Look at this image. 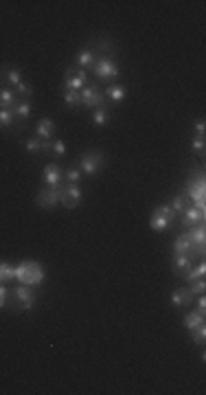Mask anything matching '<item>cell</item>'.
Here are the masks:
<instances>
[{
	"label": "cell",
	"instance_id": "5bb4252c",
	"mask_svg": "<svg viewBox=\"0 0 206 395\" xmlns=\"http://www.w3.org/2000/svg\"><path fill=\"white\" fill-rule=\"evenodd\" d=\"M55 123L53 119H40L38 121V126H35V134H38V138H42V141H53V136H55Z\"/></svg>",
	"mask_w": 206,
	"mask_h": 395
},
{
	"label": "cell",
	"instance_id": "d4e9b609",
	"mask_svg": "<svg viewBox=\"0 0 206 395\" xmlns=\"http://www.w3.org/2000/svg\"><path fill=\"white\" fill-rule=\"evenodd\" d=\"M64 104L68 108H72V110L79 108V106H82V94H79L77 90H66L64 92Z\"/></svg>",
	"mask_w": 206,
	"mask_h": 395
},
{
	"label": "cell",
	"instance_id": "4316f807",
	"mask_svg": "<svg viewBox=\"0 0 206 395\" xmlns=\"http://www.w3.org/2000/svg\"><path fill=\"white\" fill-rule=\"evenodd\" d=\"M92 121H94V126H106V123L110 121V112H108V108L106 106H101L94 110V114H92Z\"/></svg>",
	"mask_w": 206,
	"mask_h": 395
},
{
	"label": "cell",
	"instance_id": "d6986e66",
	"mask_svg": "<svg viewBox=\"0 0 206 395\" xmlns=\"http://www.w3.org/2000/svg\"><path fill=\"white\" fill-rule=\"evenodd\" d=\"M29 114H31V101H29V99L16 101V106H13V116L20 119V121H27Z\"/></svg>",
	"mask_w": 206,
	"mask_h": 395
},
{
	"label": "cell",
	"instance_id": "44dd1931",
	"mask_svg": "<svg viewBox=\"0 0 206 395\" xmlns=\"http://www.w3.org/2000/svg\"><path fill=\"white\" fill-rule=\"evenodd\" d=\"M204 275H206V263H204V261H200L195 268H191L189 273H187L185 277H182V279H185L187 283H193V281H197V279H204Z\"/></svg>",
	"mask_w": 206,
	"mask_h": 395
},
{
	"label": "cell",
	"instance_id": "8992f818",
	"mask_svg": "<svg viewBox=\"0 0 206 395\" xmlns=\"http://www.w3.org/2000/svg\"><path fill=\"white\" fill-rule=\"evenodd\" d=\"M35 204L40 209H55L60 204V187H44L35 193Z\"/></svg>",
	"mask_w": 206,
	"mask_h": 395
},
{
	"label": "cell",
	"instance_id": "d590c367",
	"mask_svg": "<svg viewBox=\"0 0 206 395\" xmlns=\"http://www.w3.org/2000/svg\"><path fill=\"white\" fill-rule=\"evenodd\" d=\"M195 132H197V136H204V132H206V123H204V119H197V121H195Z\"/></svg>",
	"mask_w": 206,
	"mask_h": 395
},
{
	"label": "cell",
	"instance_id": "4fadbf2b",
	"mask_svg": "<svg viewBox=\"0 0 206 395\" xmlns=\"http://www.w3.org/2000/svg\"><path fill=\"white\" fill-rule=\"evenodd\" d=\"M86 84H88V72H86L84 68H79L70 79H64L62 90H64V92H66V90H77V92H79Z\"/></svg>",
	"mask_w": 206,
	"mask_h": 395
},
{
	"label": "cell",
	"instance_id": "74e56055",
	"mask_svg": "<svg viewBox=\"0 0 206 395\" xmlns=\"http://www.w3.org/2000/svg\"><path fill=\"white\" fill-rule=\"evenodd\" d=\"M197 312L206 314V299H204V294H200V299H197Z\"/></svg>",
	"mask_w": 206,
	"mask_h": 395
},
{
	"label": "cell",
	"instance_id": "7c38bea8",
	"mask_svg": "<svg viewBox=\"0 0 206 395\" xmlns=\"http://www.w3.org/2000/svg\"><path fill=\"white\" fill-rule=\"evenodd\" d=\"M193 268V257L191 255H173V259H171V270H173V275L175 277H185L189 270Z\"/></svg>",
	"mask_w": 206,
	"mask_h": 395
},
{
	"label": "cell",
	"instance_id": "4dcf8cb0",
	"mask_svg": "<svg viewBox=\"0 0 206 395\" xmlns=\"http://www.w3.org/2000/svg\"><path fill=\"white\" fill-rule=\"evenodd\" d=\"M24 150L27 152H35V154H38V152H42V138H38V136H33V138H29V141L24 143Z\"/></svg>",
	"mask_w": 206,
	"mask_h": 395
},
{
	"label": "cell",
	"instance_id": "2e32d148",
	"mask_svg": "<svg viewBox=\"0 0 206 395\" xmlns=\"http://www.w3.org/2000/svg\"><path fill=\"white\" fill-rule=\"evenodd\" d=\"M193 294H191V290L189 288H178V290H173L171 292V303L173 307H189L191 303H193Z\"/></svg>",
	"mask_w": 206,
	"mask_h": 395
},
{
	"label": "cell",
	"instance_id": "277c9868",
	"mask_svg": "<svg viewBox=\"0 0 206 395\" xmlns=\"http://www.w3.org/2000/svg\"><path fill=\"white\" fill-rule=\"evenodd\" d=\"M79 94H82V106H88V108H101L103 101H106V94H103V90L97 84H86L79 90Z\"/></svg>",
	"mask_w": 206,
	"mask_h": 395
},
{
	"label": "cell",
	"instance_id": "ba28073f",
	"mask_svg": "<svg viewBox=\"0 0 206 395\" xmlns=\"http://www.w3.org/2000/svg\"><path fill=\"white\" fill-rule=\"evenodd\" d=\"M13 299L20 303V310H31L35 305V292L31 290V285H18L13 288Z\"/></svg>",
	"mask_w": 206,
	"mask_h": 395
},
{
	"label": "cell",
	"instance_id": "9c48e42d",
	"mask_svg": "<svg viewBox=\"0 0 206 395\" xmlns=\"http://www.w3.org/2000/svg\"><path fill=\"white\" fill-rule=\"evenodd\" d=\"M180 215H182V217H180L182 226H185V229H191V226H195V224H202L206 213H204V211H200L197 207H193V204H189V207L182 211Z\"/></svg>",
	"mask_w": 206,
	"mask_h": 395
},
{
	"label": "cell",
	"instance_id": "3957f363",
	"mask_svg": "<svg viewBox=\"0 0 206 395\" xmlns=\"http://www.w3.org/2000/svg\"><path fill=\"white\" fill-rule=\"evenodd\" d=\"M173 217H175V213L171 211V207H169V204H160V207H156L151 211L149 229L156 231V233H163V231H167L169 226H171Z\"/></svg>",
	"mask_w": 206,
	"mask_h": 395
},
{
	"label": "cell",
	"instance_id": "e575fe53",
	"mask_svg": "<svg viewBox=\"0 0 206 395\" xmlns=\"http://www.w3.org/2000/svg\"><path fill=\"white\" fill-rule=\"evenodd\" d=\"M53 154H55V156H64V154H66V145L62 141H53Z\"/></svg>",
	"mask_w": 206,
	"mask_h": 395
},
{
	"label": "cell",
	"instance_id": "f1b7e54d",
	"mask_svg": "<svg viewBox=\"0 0 206 395\" xmlns=\"http://www.w3.org/2000/svg\"><path fill=\"white\" fill-rule=\"evenodd\" d=\"M13 92H18V97H20V99H29V97L33 94V86L22 82V84H18V86H16V90H13Z\"/></svg>",
	"mask_w": 206,
	"mask_h": 395
},
{
	"label": "cell",
	"instance_id": "484cf974",
	"mask_svg": "<svg viewBox=\"0 0 206 395\" xmlns=\"http://www.w3.org/2000/svg\"><path fill=\"white\" fill-rule=\"evenodd\" d=\"M13 268L16 266H11V263H7V261H0V283H9L13 281Z\"/></svg>",
	"mask_w": 206,
	"mask_h": 395
},
{
	"label": "cell",
	"instance_id": "603a6c76",
	"mask_svg": "<svg viewBox=\"0 0 206 395\" xmlns=\"http://www.w3.org/2000/svg\"><path fill=\"white\" fill-rule=\"evenodd\" d=\"M189 204H191V202H189V198H187L185 193H178L171 202H169V207H171V211H173L175 215H178V213H182V211L189 207Z\"/></svg>",
	"mask_w": 206,
	"mask_h": 395
},
{
	"label": "cell",
	"instance_id": "8d00e7d4",
	"mask_svg": "<svg viewBox=\"0 0 206 395\" xmlns=\"http://www.w3.org/2000/svg\"><path fill=\"white\" fill-rule=\"evenodd\" d=\"M42 152L50 156V154H53V141H42Z\"/></svg>",
	"mask_w": 206,
	"mask_h": 395
},
{
	"label": "cell",
	"instance_id": "8fae6325",
	"mask_svg": "<svg viewBox=\"0 0 206 395\" xmlns=\"http://www.w3.org/2000/svg\"><path fill=\"white\" fill-rule=\"evenodd\" d=\"M44 182H46V187H62V180H64V171L60 165L50 163L44 167V174H42Z\"/></svg>",
	"mask_w": 206,
	"mask_h": 395
},
{
	"label": "cell",
	"instance_id": "836d02e7",
	"mask_svg": "<svg viewBox=\"0 0 206 395\" xmlns=\"http://www.w3.org/2000/svg\"><path fill=\"white\" fill-rule=\"evenodd\" d=\"M191 150L197 152V154H204V136H195L191 141Z\"/></svg>",
	"mask_w": 206,
	"mask_h": 395
},
{
	"label": "cell",
	"instance_id": "6da1fadb",
	"mask_svg": "<svg viewBox=\"0 0 206 395\" xmlns=\"http://www.w3.org/2000/svg\"><path fill=\"white\" fill-rule=\"evenodd\" d=\"M13 279H18L22 285H40L44 281V268L38 261H20L16 268H13Z\"/></svg>",
	"mask_w": 206,
	"mask_h": 395
},
{
	"label": "cell",
	"instance_id": "ffe728a7",
	"mask_svg": "<svg viewBox=\"0 0 206 395\" xmlns=\"http://www.w3.org/2000/svg\"><path fill=\"white\" fill-rule=\"evenodd\" d=\"M16 106V92L9 88H0V110H13Z\"/></svg>",
	"mask_w": 206,
	"mask_h": 395
},
{
	"label": "cell",
	"instance_id": "52a82bcc",
	"mask_svg": "<svg viewBox=\"0 0 206 395\" xmlns=\"http://www.w3.org/2000/svg\"><path fill=\"white\" fill-rule=\"evenodd\" d=\"M82 202V189H79V185H62L60 187V204L66 209H75L77 204Z\"/></svg>",
	"mask_w": 206,
	"mask_h": 395
},
{
	"label": "cell",
	"instance_id": "d6a6232c",
	"mask_svg": "<svg viewBox=\"0 0 206 395\" xmlns=\"http://www.w3.org/2000/svg\"><path fill=\"white\" fill-rule=\"evenodd\" d=\"M191 294H193V297H200V294H204V292H206V283H204V279H197V281H193V283H191Z\"/></svg>",
	"mask_w": 206,
	"mask_h": 395
},
{
	"label": "cell",
	"instance_id": "f546056e",
	"mask_svg": "<svg viewBox=\"0 0 206 395\" xmlns=\"http://www.w3.org/2000/svg\"><path fill=\"white\" fill-rule=\"evenodd\" d=\"M13 119V110H0V128H11Z\"/></svg>",
	"mask_w": 206,
	"mask_h": 395
},
{
	"label": "cell",
	"instance_id": "5b68a950",
	"mask_svg": "<svg viewBox=\"0 0 206 395\" xmlns=\"http://www.w3.org/2000/svg\"><path fill=\"white\" fill-rule=\"evenodd\" d=\"M92 70H94V75H97V79H101V82H114V79L119 77V66H116L112 60H108V57L94 62Z\"/></svg>",
	"mask_w": 206,
	"mask_h": 395
},
{
	"label": "cell",
	"instance_id": "e0dca14e",
	"mask_svg": "<svg viewBox=\"0 0 206 395\" xmlns=\"http://www.w3.org/2000/svg\"><path fill=\"white\" fill-rule=\"evenodd\" d=\"M204 323V314H200L197 310H191V312H187L185 314V320H182V325H185L189 332H193L195 327H200Z\"/></svg>",
	"mask_w": 206,
	"mask_h": 395
},
{
	"label": "cell",
	"instance_id": "ac0fdd59",
	"mask_svg": "<svg viewBox=\"0 0 206 395\" xmlns=\"http://www.w3.org/2000/svg\"><path fill=\"white\" fill-rule=\"evenodd\" d=\"M103 94H106L108 99H112V101H123L125 99V94H127V88L125 86H121V84H112V86H108L106 90H103Z\"/></svg>",
	"mask_w": 206,
	"mask_h": 395
},
{
	"label": "cell",
	"instance_id": "9a60e30c",
	"mask_svg": "<svg viewBox=\"0 0 206 395\" xmlns=\"http://www.w3.org/2000/svg\"><path fill=\"white\" fill-rule=\"evenodd\" d=\"M187 235H189V239H191V244H193L200 253H204V241H206V229H204V222H202V224L191 226V229L187 231Z\"/></svg>",
	"mask_w": 206,
	"mask_h": 395
},
{
	"label": "cell",
	"instance_id": "f35d334b",
	"mask_svg": "<svg viewBox=\"0 0 206 395\" xmlns=\"http://www.w3.org/2000/svg\"><path fill=\"white\" fill-rule=\"evenodd\" d=\"M5 303H7V288L0 283V307H5Z\"/></svg>",
	"mask_w": 206,
	"mask_h": 395
},
{
	"label": "cell",
	"instance_id": "1f68e13d",
	"mask_svg": "<svg viewBox=\"0 0 206 395\" xmlns=\"http://www.w3.org/2000/svg\"><path fill=\"white\" fill-rule=\"evenodd\" d=\"M64 180L68 182V185H79V180H82V171H79V169H68L64 174Z\"/></svg>",
	"mask_w": 206,
	"mask_h": 395
},
{
	"label": "cell",
	"instance_id": "7a4b0ae2",
	"mask_svg": "<svg viewBox=\"0 0 206 395\" xmlns=\"http://www.w3.org/2000/svg\"><path fill=\"white\" fill-rule=\"evenodd\" d=\"M106 163H108V156L101 150H88L79 156V171L92 176V174L101 171L106 167Z\"/></svg>",
	"mask_w": 206,
	"mask_h": 395
},
{
	"label": "cell",
	"instance_id": "83f0119b",
	"mask_svg": "<svg viewBox=\"0 0 206 395\" xmlns=\"http://www.w3.org/2000/svg\"><path fill=\"white\" fill-rule=\"evenodd\" d=\"M204 338H206V325L202 323L200 327H195L193 332H191V342H195V345H204Z\"/></svg>",
	"mask_w": 206,
	"mask_h": 395
},
{
	"label": "cell",
	"instance_id": "cb8c5ba5",
	"mask_svg": "<svg viewBox=\"0 0 206 395\" xmlns=\"http://www.w3.org/2000/svg\"><path fill=\"white\" fill-rule=\"evenodd\" d=\"M0 75H7V82L13 84V86L22 84V72H20V68H11V66H3V72H0Z\"/></svg>",
	"mask_w": 206,
	"mask_h": 395
},
{
	"label": "cell",
	"instance_id": "7402d4cb",
	"mask_svg": "<svg viewBox=\"0 0 206 395\" xmlns=\"http://www.w3.org/2000/svg\"><path fill=\"white\" fill-rule=\"evenodd\" d=\"M94 62V55H92V51L90 48H82L77 53V60H75V66H79V68H86V66H92Z\"/></svg>",
	"mask_w": 206,
	"mask_h": 395
},
{
	"label": "cell",
	"instance_id": "30bf717a",
	"mask_svg": "<svg viewBox=\"0 0 206 395\" xmlns=\"http://www.w3.org/2000/svg\"><path fill=\"white\" fill-rule=\"evenodd\" d=\"M173 251H175V255H191V257H193V255H200V257H204V253H200L193 244H191V239H189L187 233H182V235L175 237Z\"/></svg>",
	"mask_w": 206,
	"mask_h": 395
}]
</instances>
